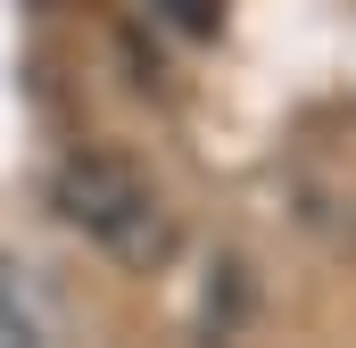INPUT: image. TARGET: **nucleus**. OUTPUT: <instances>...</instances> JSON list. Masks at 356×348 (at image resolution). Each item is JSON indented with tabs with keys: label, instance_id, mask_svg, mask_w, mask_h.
Listing matches in <instances>:
<instances>
[{
	"label": "nucleus",
	"instance_id": "f257e3e1",
	"mask_svg": "<svg viewBox=\"0 0 356 348\" xmlns=\"http://www.w3.org/2000/svg\"><path fill=\"white\" fill-rule=\"evenodd\" d=\"M50 207H58V224H75L83 241H99L108 258L133 265V274H158V265L175 258V241H182L166 191L133 166V158H108V150L58 158V174H50Z\"/></svg>",
	"mask_w": 356,
	"mask_h": 348
},
{
	"label": "nucleus",
	"instance_id": "f03ea898",
	"mask_svg": "<svg viewBox=\"0 0 356 348\" xmlns=\"http://www.w3.org/2000/svg\"><path fill=\"white\" fill-rule=\"evenodd\" d=\"M0 348H42V307L17 258H0Z\"/></svg>",
	"mask_w": 356,
	"mask_h": 348
},
{
	"label": "nucleus",
	"instance_id": "7ed1b4c3",
	"mask_svg": "<svg viewBox=\"0 0 356 348\" xmlns=\"http://www.w3.org/2000/svg\"><path fill=\"white\" fill-rule=\"evenodd\" d=\"M149 8H158L175 33H191V42H199V33H216V17H224V0H149Z\"/></svg>",
	"mask_w": 356,
	"mask_h": 348
}]
</instances>
